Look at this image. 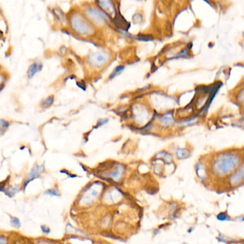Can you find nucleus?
Wrapping results in <instances>:
<instances>
[{"label": "nucleus", "mask_w": 244, "mask_h": 244, "mask_svg": "<svg viewBox=\"0 0 244 244\" xmlns=\"http://www.w3.org/2000/svg\"><path fill=\"white\" fill-rule=\"evenodd\" d=\"M42 65L40 64L36 63V62L35 63L32 64L30 66L29 69H28V70H27L28 77L29 78L33 77L34 75H35L37 72L40 71V70H42Z\"/></svg>", "instance_id": "nucleus-4"}, {"label": "nucleus", "mask_w": 244, "mask_h": 244, "mask_svg": "<svg viewBox=\"0 0 244 244\" xmlns=\"http://www.w3.org/2000/svg\"><path fill=\"white\" fill-rule=\"evenodd\" d=\"M242 221H244V218H242Z\"/></svg>", "instance_id": "nucleus-15"}, {"label": "nucleus", "mask_w": 244, "mask_h": 244, "mask_svg": "<svg viewBox=\"0 0 244 244\" xmlns=\"http://www.w3.org/2000/svg\"><path fill=\"white\" fill-rule=\"evenodd\" d=\"M137 39H139V40L141 41H148L152 39V38L150 37V36L148 35H139L138 37H137Z\"/></svg>", "instance_id": "nucleus-11"}, {"label": "nucleus", "mask_w": 244, "mask_h": 244, "mask_svg": "<svg viewBox=\"0 0 244 244\" xmlns=\"http://www.w3.org/2000/svg\"><path fill=\"white\" fill-rule=\"evenodd\" d=\"M77 85H78V87H80V88L82 89H83V90H85V89H86V85H85V82L84 81H82V82H80V83L77 82Z\"/></svg>", "instance_id": "nucleus-12"}, {"label": "nucleus", "mask_w": 244, "mask_h": 244, "mask_svg": "<svg viewBox=\"0 0 244 244\" xmlns=\"http://www.w3.org/2000/svg\"><path fill=\"white\" fill-rule=\"evenodd\" d=\"M72 25L75 30H77L78 32L84 35H87L92 32V28L89 27V24L87 22H85L83 19L81 18V17H76L72 21Z\"/></svg>", "instance_id": "nucleus-1"}, {"label": "nucleus", "mask_w": 244, "mask_h": 244, "mask_svg": "<svg viewBox=\"0 0 244 244\" xmlns=\"http://www.w3.org/2000/svg\"><path fill=\"white\" fill-rule=\"evenodd\" d=\"M42 166H39V167H34L33 170L31 171V173H30L29 175H28V178L26 180V183H25V186H27V184L28 183L30 182V181H31L33 180V179L35 178H37L38 176H39V171H41V167Z\"/></svg>", "instance_id": "nucleus-5"}, {"label": "nucleus", "mask_w": 244, "mask_h": 244, "mask_svg": "<svg viewBox=\"0 0 244 244\" xmlns=\"http://www.w3.org/2000/svg\"><path fill=\"white\" fill-rule=\"evenodd\" d=\"M217 218L218 219L219 221H230V218L228 217V215L226 214V213H219L217 216Z\"/></svg>", "instance_id": "nucleus-8"}, {"label": "nucleus", "mask_w": 244, "mask_h": 244, "mask_svg": "<svg viewBox=\"0 0 244 244\" xmlns=\"http://www.w3.org/2000/svg\"><path fill=\"white\" fill-rule=\"evenodd\" d=\"M124 69H125V67H124L123 65H119V66L116 67L115 69L113 70V72H112L111 75H110V80L113 79V78L115 77L116 76L120 75V74L122 73V72L124 70Z\"/></svg>", "instance_id": "nucleus-6"}, {"label": "nucleus", "mask_w": 244, "mask_h": 244, "mask_svg": "<svg viewBox=\"0 0 244 244\" xmlns=\"http://www.w3.org/2000/svg\"><path fill=\"white\" fill-rule=\"evenodd\" d=\"M42 228V231L44 232V233H49V231H50V230H49V228H47V226H42L41 227Z\"/></svg>", "instance_id": "nucleus-14"}, {"label": "nucleus", "mask_w": 244, "mask_h": 244, "mask_svg": "<svg viewBox=\"0 0 244 244\" xmlns=\"http://www.w3.org/2000/svg\"><path fill=\"white\" fill-rule=\"evenodd\" d=\"M47 194H49V195H51V196H58V192H57V190H55L54 189L52 190H47L46 192Z\"/></svg>", "instance_id": "nucleus-13"}, {"label": "nucleus", "mask_w": 244, "mask_h": 244, "mask_svg": "<svg viewBox=\"0 0 244 244\" xmlns=\"http://www.w3.org/2000/svg\"><path fill=\"white\" fill-rule=\"evenodd\" d=\"M108 60V56L105 53L97 52L89 58V62L94 66H100Z\"/></svg>", "instance_id": "nucleus-2"}, {"label": "nucleus", "mask_w": 244, "mask_h": 244, "mask_svg": "<svg viewBox=\"0 0 244 244\" xmlns=\"http://www.w3.org/2000/svg\"><path fill=\"white\" fill-rule=\"evenodd\" d=\"M9 124L7 121H5V120H1V131L2 134H3L4 130H6V129L8 128Z\"/></svg>", "instance_id": "nucleus-9"}, {"label": "nucleus", "mask_w": 244, "mask_h": 244, "mask_svg": "<svg viewBox=\"0 0 244 244\" xmlns=\"http://www.w3.org/2000/svg\"><path fill=\"white\" fill-rule=\"evenodd\" d=\"M11 224H12V226L14 227V228H19V227L20 226V220H19L17 218L12 217V219H11Z\"/></svg>", "instance_id": "nucleus-10"}, {"label": "nucleus", "mask_w": 244, "mask_h": 244, "mask_svg": "<svg viewBox=\"0 0 244 244\" xmlns=\"http://www.w3.org/2000/svg\"><path fill=\"white\" fill-rule=\"evenodd\" d=\"M53 102H54V97L53 96H49L48 98L45 99V100H44L42 101V105L44 108H49V107H50L52 105Z\"/></svg>", "instance_id": "nucleus-7"}, {"label": "nucleus", "mask_w": 244, "mask_h": 244, "mask_svg": "<svg viewBox=\"0 0 244 244\" xmlns=\"http://www.w3.org/2000/svg\"><path fill=\"white\" fill-rule=\"evenodd\" d=\"M88 14L89 17H92L93 20L96 21L98 22H104L106 19V15L105 13L102 12L101 11H98L96 9H90L88 11Z\"/></svg>", "instance_id": "nucleus-3"}]
</instances>
